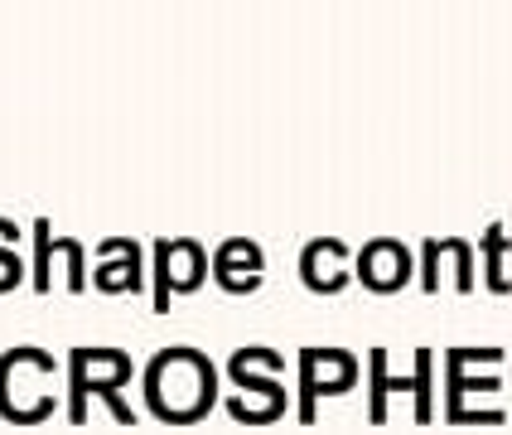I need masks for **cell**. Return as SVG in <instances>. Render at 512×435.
I'll return each mask as SVG.
<instances>
[{
  "label": "cell",
  "instance_id": "cell-8",
  "mask_svg": "<svg viewBox=\"0 0 512 435\" xmlns=\"http://www.w3.org/2000/svg\"><path fill=\"white\" fill-rule=\"evenodd\" d=\"M92 290L97 295H141L145 290V247L136 237H102L92 247Z\"/></svg>",
  "mask_w": 512,
  "mask_h": 435
},
{
  "label": "cell",
  "instance_id": "cell-11",
  "mask_svg": "<svg viewBox=\"0 0 512 435\" xmlns=\"http://www.w3.org/2000/svg\"><path fill=\"white\" fill-rule=\"evenodd\" d=\"M300 281L314 290V295H339L348 281H353V252L343 247L339 237H310L300 247Z\"/></svg>",
  "mask_w": 512,
  "mask_h": 435
},
{
  "label": "cell",
  "instance_id": "cell-13",
  "mask_svg": "<svg viewBox=\"0 0 512 435\" xmlns=\"http://www.w3.org/2000/svg\"><path fill=\"white\" fill-rule=\"evenodd\" d=\"M368 382H372V397H368L372 426H382V421H387V392H411V397H416V373L411 377L387 373V348H372L368 353Z\"/></svg>",
  "mask_w": 512,
  "mask_h": 435
},
{
  "label": "cell",
  "instance_id": "cell-6",
  "mask_svg": "<svg viewBox=\"0 0 512 435\" xmlns=\"http://www.w3.org/2000/svg\"><path fill=\"white\" fill-rule=\"evenodd\" d=\"M295 373H300V392H295V416L314 426L319 421V397H339V392H353L358 387V358L348 348H300L295 358Z\"/></svg>",
  "mask_w": 512,
  "mask_h": 435
},
{
  "label": "cell",
  "instance_id": "cell-10",
  "mask_svg": "<svg viewBox=\"0 0 512 435\" xmlns=\"http://www.w3.org/2000/svg\"><path fill=\"white\" fill-rule=\"evenodd\" d=\"M266 276V252L256 237H223L213 247V266H208V281L228 295H252Z\"/></svg>",
  "mask_w": 512,
  "mask_h": 435
},
{
  "label": "cell",
  "instance_id": "cell-7",
  "mask_svg": "<svg viewBox=\"0 0 512 435\" xmlns=\"http://www.w3.org/2000/svg\"><path fill=\"white\" fill-rule=\"evenodd\" d=\"M34 261H29V281H34V295H49L54 290V271H63V290L68 295H83L92 290V261H87V247L78 237H54V223L49 213L34 218Z\"/></svg>",
  "mask_w": 512,
  "mask_h": 435
},
{
  "label": "cell",
  "instance_id": "cell-16",
  "mask_svg": "<svg viewBox=\"0 0 512 435\" xmlns=\"http://www.w3.org/2000/svg\"><path fill=\"white\" fill-rule=\"evenodd\" d=\"M430 382H435V353H430V348H416V421H430V416H435Z\"/></svg>",
  "mask_w": 512,
  "mask_h": 435
},
{
  "label": "cell",
  "instance_id": "cell-2",
  "mask_svg": "<svg viewBox=\"0 0 512 435\" xmlns=\"http://www.w3.org/2000/svg\"><path fill=\"white\" fill-rule=\"evenodd\" d=\"M141 377L136 358L126 348H112V344H73L68 358H63V416L73 426H87V402H97L112 411L121 426H136L141 411L126 402V382Z\"/></svg>",
  "mask_w": 512,
  "mask_h": 435
},
{
  "label": "cell",
  "instance_id": "cell-9",
  "mask_svg": "<svg viewBox=\"0 0 512 435\" xmlns=\"http://www.w3.org/2000/svg\"><path fill=\"white\" fill-rule=\"evenodd\" d=\"M411 266H416V257L397 237H372V242H363L353 252V276L368 290H377V295H397L411 281Z\"/></svg>",
  "mask_w": 512,
  "mask_h": 435
},
{
  "label": "cell",
  "instance_id": "cell-14",
  "mask_svg": "<svg viewBox=\"0 0 512 435\" xmlns=\"http://www.w3.org/2000/svg\"><path fill=\"white\" fill-rule=\"evenodd\" d=\"M20 237H25V228L0 213V295H10V290H20L29 281V261L20 252Z\"/></svg>",
  "mask_w": 512,
  "mask_h": 435
},
{
  "label": "cell",
  "instance_id": "cell-4",
  "mask_svg": "<svg viewBox=\"0 0 512 435\" xmlns=\"http://www.w3.org/2000/svg\"><path fill=\"white\" fill-rule=\"evenodd\" d=\"M281 368L285 358L266 344H242L237 353H228V382L237 392L223 397V411L237 426H271L285 416L290 397L281 387Z\"/></svg>",
  "mask_w": 512,
  "mask_h": 435
},
{
  "label": "cell",
  "instance_id": "cell-15",
  "mask_svg": "<svg viewBox=\"0 0 512 435\" xmlns=\"http://www.w3.org/2000/svg\"><path fill=\"white\" fill-rule=\"evenodd\" d=\"M503 252H508V232H503V223H493V228L484 232V276H488V290L493 295H508V276H503Z\"/></svg>",
  "mask_w": 512,
  "mask_h": 435
},
{
  "label": "cell",
  "instance_id": "cell-5",
  "mask_svg": "<svg viewBox=\"0 0 512 435\" xmlns=\"http://www.w3.org/2000/svg\"><path fill=\"white\" fill-rule=\"evenodd\" d=\"M208 266H213V252L199 237H155L150 242V310L170 315L174 300L203 290Z\"/></svg>",
  "mask_w": 512,
  "mask_h": 435
},
{
  "label": "cell",
  "instance_id": "cell-1",
  "mask_svg": "<svg viewBox=\"0 0 512 435\" xmlns=\"http://www.w3.org/2000/svg\"><path fill=\"white\" fill-rule=\"evenodd\" d=\"M141 406L165 426H199L223 406V368L194 344H165L141 368Z\"/></svg>",
  "mask_w": 512,
  "mask_h": 435
},
{
  "label": "cell",
  "instance_id": "cell-12",
  "mask_svg": "<svg viewBox=\"0 0 512 435\" xmlns=\"http://www.w3.org/2000/svg\"><path fill=\"white\" fill-rule=\"evenodd\" d=\"M455 271V290H474V247L459 237H430L421 247V286L440 290V271Z\"/></svg>",
  "mask_w": 512,
  "mask_h": 435
},
{
  "label": "cell",
  "instance_id": "cell-3",
  "mask_svg": "<svg viewBox=\"0 0 512 435\" xmlns=\"http://www.w3.org/2000/svg\"><path fill=\"white\" fill-rule=\"evenodd\" d=\"M63 373L49 348L39 344H15L0 353V421L10 426H44L54 411H63L58 392H34L39 387H54V377Z\"/></svg>",
  "mask_w": 512,
  "mask_h": 435
}]
</instances>
